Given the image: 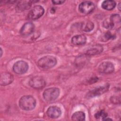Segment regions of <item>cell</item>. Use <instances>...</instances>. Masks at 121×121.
<instances>
[{
  "instance_id": "e0dca14e",
  "label": "cell",
  "mask_w": 121,
  "mask_h": 121,
  "mask_svg": "<svg viewBox=\"0 0 121 121\" xmlns=\"http://www.w3.org/2000/svg\"><path fill=\"white\" fill-rule=\"evenodd\" d=\"M85 114L81 111H78L75 112L71 116V119L73 121H82L85 120Z\"/></svg>"
},
{
  "instance_id": "d6986e66",
  "label": "cell",
  "mask_w": 121,
  "mask_h": 121,
  "mask_svg": "<svg viewBox=\"0 0 121 121\" xmlns=\"http://www.w3.org/2000/svg\"><path fill=\"white\" fill-rule=\"evenodd\" d=\"M115 38L114 35H112L110 32H107L105 33L102 37V41L103 42H106L110 39H113Z\"/></svg>"
},
{
  "instance_id": "cb8c5ba5",
  "label": "cell",
  "mask_w": 121,
  "mask_h": 121,
  "mask_svg": "<svg viewBox=\"0 0 121 121\" xmlns=\"http://www.w3.org/2000/svg\"><path fill=\"white\" fill-rule=\"evenodd\" d=\"M52 2L54 4L59 5V4H61L65 2V0H53L52 1Z\"/></svg>"
},
{
  "instance_id": "ac0fdd59",
  "label": "cell",
  "mask_w": 121,
  "mask_h": 121,
  "mask_svg": "<svg viewBox=\"0 0 121 121\" xmlns=\"http://www.w3.org/2000/svg\"><path fill=\"white\" fill-rule=\"evenodd\" d=\"M31 1H21L17 4V8L19 10H24L29 9L31 6Z\"/></svg>"
},
{
  "instance_id": "5bb4252c",
  "label": "cell",
  "mask_w": 121,
  "mask_h": 121,
  "mask_svg": "<svg viewBox=\"0 0 121 121\" xmlns=\"http://www.w3.org/2000/svg\"><path fill=\"white\" fill-rule=\"evenodd\" d=\"M86 36L84 35H76L71 39V43L75 45H83L86 43Z\"/></svg>"
},
{
  "instance_id": "5b68a950",
  "label": "cell",
  "mask_w": 121,
  "mask_h": 121,
  "mask_svg": "<svg viewBox=\"0 0 121 121\" xmlns=\"http://www.w3.org/2000/svg\"><path fill=\"white\" fill-rule=\"evenodd\" d=\"M28 63L24 60H18L15 62L13 66V71L17 74H23L28 69Z\"/></svg>"
},
{
  "instance_id": "9c48e42d",
  "label": "cell",
  "mask_w": 121,
  "mask_h": 121,
  "mask_svg": "<svg viewBox=\"0 0 121 121\" xmlns=\"http://www.w3.org/2000/svg\"><path fill=\"white\" fill-rule=\"evenodd\" d=\"M114 70V65L110 61H104L101 63L98 67V71L101 73L110 74Z\"/></svg>"
},
{
  "instance_id": "52a82bcc",
  "label": "cell",
  "mask_w": 121,
  "mask_h": 121,
  "mask_svg": "<svg viewBox=\"0 0 121 121\" xmlns=\"http://www.w3.org/2000/svg\"><path fill=\"white\" fill-rule=\"evenodd\" d=\"M110 85L109 84H105L103 86H100L90 90L87 94L86 97L89 98L94 97L98 95H100L106 92L109 89Z\"/></svg>"
},
{
  "instance_id": "44dd1931",
  "label": "cell",
  "mask_w": 121,
  "mask_h": 121,
  "mask_svg": "<svg viewBox=\"0 0 121 121\" xmlns=\"http://www.w3.org/2000/svg\"><path fill=\"white\" fill-rule=\"evenodd\" d=\"M107 116V113L104 110H101L97 112L95 115V117L97 119H101L102 120H103L104 119L106 118Z\"/></svg>"
},
{
  "instance_id": "4fadbf2b",
  "label": "cell",
  "mask_w": 121,
  "mask_h": 121,
  "mask_svg": "<svg viewBox=\"0 0 121 121\" xmlns=\"http://www.w3.org/2000/svg\"><path fill=\"white\" fill-rule=\"evenodd\" d=\"M103 47L100 44H96L92 46L86 52V54L87 55L92 56L100 53L103 51Z\"/></svg>"
},
{
  "instance_id": "7402d4cb",
  "label": "cell",
  "mask_w": 121,
  "mask_h": 121,
  "mask_svg": "<svg viewBox=\"0 0 121 121\" xmlns=\"http://www.w3.org/2000/svg\"><path fill=\"white\" fill-rule=\"evenodd\" d=\"M110 18L115 26V24H120L121 23V17L119 14H113L112 15Z\"/></svg>"
},
{
  "instance_id": "7a4b0ae2",
  "label": "cell",
  "mask_w": 121,
  "mask_h": 121,
  "mask_svg": "<svg viewBox=\"0 0 121 121\" xmlns=\"http://www.w3.org/2000/svg\"><path fill=\"white\" fill-rule=\"evenodd\" d=\"M57 63L56 58L51 55H47L40 58L37 62L38 66L43 69H50L53 67Z\"/></svg>"
},
{
  "instance_id": "d4e9b609",
  "label": "cell",
  "mask_w": 121,
  "mask_h": 121,
  "mask_svg": "<svg viewBox=\"0 0 121 121\" xmlns=\"http://www.w3.org/2000/svg\"><path fill=\"white\" fill-rule=\"evenodd\" d=\"M107 120H111V121H112V119H111V118H107V117L105 118V119H104L103 120V121H107Z\"/></svg>"
},
{
  "instance_id": "8992f818",
  "label": "cell",
  "mask_w": 121,
  "mask_h": 121,
  "mask_svg": "<svg viewBox=\"0 0 121 121\" xmlns=\"http://www.w3.org/2000/svg\"><path fill=\"white\" fill-rule=\"evenodd\" d=\"M29 85L30 86L35 89H41L45 86L46 82L42 77L35 76L30 79L29 81Z\"/></svg>"
},
{
  "instance_id": "9a60e30c",
  "label": "cell",
  "mask_w": 121,
  "mask_h": 121,
  "mask_svg": "<svg viewBox=\"0 0 121 121\" xmlns=\"http://www.w3.org/2000/svg\"><path fill=\"white\" fill-rule=\"evenodd\" d=\"M116 6V2L113 0H107L104 1L101 5L102 8L105 10H111L114 9Z\"/></svg>"
},
{
  "instance_id": "30bf717a",
  "label": "cell",
  "mask_w": 121,
  "mask_h": 121,
  "mask_svg": "<svg viewBox=\"0 0 121 121\" xmlns=\"http://www.w3.org/2000/svg\"><path fill=\"white\" fill-rule=\"evenodd\" d=\"M35 25L32 22L25 23L20 30V34L23 36H27L31 35L34 31Z\"/></svg>"
},
{
  "instance_id": "484cf974",
  "label": "cell",
  "mask_w": 121,
  "mask_h": 121,
  "mask_svg": "<svg viewBox=\"0 0 121 121\" xmlns=\"http://www.w3.org/2000/svg\"><path fill=\"white\" fill-rule=\"evenodd\" d=\"M118 9H119V11H121V2H120V3H119V5H118Z\"/></svg>"
},
{
  "instance_id": "4316f807",
  "label": "cell",
  "mask_w": 121,
  "mask_h": 121,
  "mask_svg": "<svg viewBox=\"0 0 121 121\" xmlns=\"http://www.w3.org/2000/svg\"><path fill=\"white\" fill-rule=\"evenodd\" d=\"M0 57L2 56V49L0 48Z\"/></svg>"
},
{
  "instance_id": "8fae6325",
  "label": "cell",
  "mask_w": 121,
  "mask_h": 121,
  "mask_svg": "<svg viewBox=\"0 0 121 121\" xmlns=\"http://www.w3.org/2000/svg\"><path fill=\"white\" fill-rule=\"evenodd\" d=\"M46 113L49 117L52 119H57L61 115V111L57 106H51L48 108Z\"/></svg>"
},
{
  "instance_id": "6da1fadb",
  "label": "cell",
  "mask_w": 121,
  "mask_h": 121,
  "mask_svg": "<svg viewBox=\"0 0 121 121\" xmlns=\"http://www.w3.org/2000/svg\"><path fill=\"white\" fill-rule=\"evenodd\" d=\"M36 100L31 95H24L21 97L19 101V106L25 111H31L36 106Z\"/></svg>"
},
{
  "instance_id": "603a6c76",
  "label": "cell",
  "mask_w": 121,
  "mask_h": 121,
  "mask_svg": "<svg viewBox=\"0 0 121 121\" xmlns=\"http://www.w3.org/2000/svg\"><path fill=\"white\" fill-rule=\"evenodd\" d=\"M111 101L113 104H120L121 102L120 97H118L117 96H112L111 97Z\"/></svg>"
},
{
  "instance_id": "2e32d148",
  "label": "cell",
  "mask_w": 121,
  "mask_h": 121,
  "mask_svg": "<svg viewBox=\"0 0 121 121\" xmlns=\"http://www.w3.org/2000/svg\"><path fill=\"white\" fill-rule=\"evenodd\" d=\"M80 27L82 31L86 32H89L91 31L94 29V24L92 22L90 21H87L82 22Z\"/></svg>"
},
{
  "instance_id": "3957f363",
  "label": "cell",
  "mask_w": 121,
  "mask_h": 121,
  "mask_svg": "<svg viewBox=\"0 0 121 121\" xmlns=\"http://www.w3.org/2000/svg\"><path fill=\"white\" fill-rule=\"evenodd\" d=\"M60 95V90L57 87H51L45 89L43 94V98L48 102L56 100Z\"/></svg>"
},
{
  "instance_id": "ba28073f",
  "label": "cell",
  "mask_w": 121,
  "mask_h": 121,
  "mask_svg": "<svg viewBox=\"0 0 121 121\" xmlns=\"http://www.w3.org/2000/svg\"><path fill=\"white\" fill-rule=\"evenodd\" d=\"M95 8L94 3L90 1L82 2L78 6V10L81 13L87 14L91 13Z\"/></svg>"
},
{
  "instance_id": "277c9868",
  "label": "cell",
  "mask_w": 121,
  "mask_h": 121,
  "mask_svg": "<svg viewBox=\"0 0 121 121\" xmlns=\"http://www.w3.org/2000/svg\"><path fill=\"white\" fill-rule=\"evenodd\" d=\"M44 13V9L40 5L35 6L28 14V18L30 20H36L41 17Z\"/></svg>"
},
{
  "instance_id": "ffe728a7",
  "label": "cell",
  "mask_w": 121,
  "mask_h": 121,
  "mask_svg": "<svg viewBox=\"0 0 121 121\" xmlns=\"http://www.w3.org/2000/svg\"><path fill=\"white\" fill-rule=\"evenodd\" d=\"M103 25L104 28L106 29H109L113 28L114 26L113 23H112V20L110 18L106 19L103 22Z\"/></svg>"
},
{
  "instance_id": "7c38bea8",
  "label": "cell",
  "mask_w": 121,
  "mask_h": 121,
  "mask_svg": "<svg viewBox=\"0 0 121 121\" xmlns=\"http://www.w3.org/2000/svg\"><path fill=\"white\" fill-rule=\"evenodd\" d=\"M14 80L13 75L9 72H3L0 75V84L1 86H7L11 84Z\"/></svg>"
}]
</instances>
